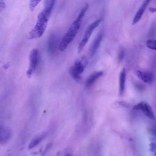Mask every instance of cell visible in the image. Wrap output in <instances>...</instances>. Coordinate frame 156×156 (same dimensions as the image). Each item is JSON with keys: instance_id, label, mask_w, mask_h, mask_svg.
Segmentation results:
<instances>
[{"instance_id": "obj_10", "label": "cell", "mask_w": 156, "mask_h": 156, "mask_svg": "<svg viewBox=\"0 0 156 156\" xmlns=\"http://www.w3.org/2000/svg\"><path fill=\"white\" fill-rule=\"evenodd\" d=\"M151 0H144L143 4H141V5L140 6V7L139 8V9L138 10V11L136 12V13L135 15V16L133 18V22H132V24L134 25L135 24H136L141 18L146 7H147L149 3L150 2Z\"/></svg>"}, {"instance_id": "obj_9", "label": "cell", "mask_w": 156, "mask_h": 156, "mask_svg": "<svg viewBox=\"0 0 156 156\" xmlns=\"http://www.w3.org/2000/svg\"><path fill=\"white\" fill-rule=\"evenodd\" d=\"M12 132L8 128L0 125V144H5L11 138Z\"/></svg>"}, {"instance_id": "obj_12", "label": "cell", "mask_w": 156, "mask_h": 156, "mask_svg": "<svg viewBox=\"0 0 156 156\" xmlns=\"http://www.w3.org/2000/svg\"><path fill=\"white\" fill-rule=\"evenodd\" d=\"M126 80V71L125 68H122L119 73V94L122 96L125 90V84Z\"/></svg>"}, {"instance_id": "obj_15", "label": "cell", "mask_w": 156, "mask_h": 156, "mask_svg": "<svg viewBox=\"0 0 156 156\" xmlns=\"http://www.w3.org/2000/svg\"><path fill=\"white\" fill-rule=\"evenodd\" d=\"M55 2V0H45L44 7L43 10L51 14Z\"/></svg>"}, {"instance_id": "obj_1", "label": "cell", "mask_w": 156, "mask_h": 156, "mask_svg": "<svg viewBox=\"0 0 156 156\" xmlns=\"http://www.w3.org/2000/svg\"><path fill=\"white\" fill-rule=\"evenodd\" d=\"M88 4H86L83 6V7L82 9L80 12H79L76 20L73 21L72 24L69 26L66 33L65 34L61 41L60 42L59 47H58V49L60 51H64L67 48L68 45L73 41L74 38L76 36L79 30L83 18L84 17L85 14L87 10H88Z\"/></svg>"}, {"instance_id": "obj_20", "label": "cell", "mask_w": 156, "mask_h": 156, "mask_svg": "<svg viewBox=\"0 0 156 156\" xmlns=\"http://www.w3.org/2000/svg\"><path fill=\"white\" fill-rule=\"evenodd\" d=\"M151 135H152L153 138H154L155 140V143H156V127L155 126H152L151 127V129H149Z\"/></svg>"}, {"instance_id": "obj_14", "label": "cell", "mask_w": 156, "mask_h": 156, "mask_svg": "<svg viewBox=\"0 0 156 156\" xmlns=\"http://www.w3.org/2000/svg\"><path fill=\"white\" fill-rule=\"evenodd\" d=\"M45 134H42L40 136H38L37 137H35V138H34L29 143V146H28V148L29 149H32L34 147H35V146H37L43 140V138L45 137Z\"/></svg>"}, {"instance_id": "obj_19", "label": "cell", "mask_w": 156, "mask_h": 156, "mask_svg": "<svg viewBox=\"0 0 156 156\" xmlns=\"http://www.w3.org/2000/svg\"><path fill=\"white\" fill-rule=\"evenodd\" d=\"M125 55V52L124 50L122 48H121L118 52V58L119 61H121Z\"/></svg>"}, {"instance_id": "obj_21", "label": "cell", "mask_w": 156, "mask_h": 156, "mask_svg": "<svg viewBox=\"0 0 156 156\" xmlns=\"http://www.w3.org/2000/svg\"><path fill=\"white\" fill-rule=\"evenodd\" d=\"M66 156H71V155H70L69 154H66Z\"/></svg>"}, {"instance_id": "obj_17", "label": "cell", "mask_w": 156, "mask_h": 156, "mask_svg": "<svg viewBox=\"0 0 156 156\" xmlns=\"http://www.w3.org/2000/svg\"><path fill=\"white\" fill-rule=\"evenodd\" d=\"M41 0H30L29 9L31 11H34L35 7L38 5Z\"/></svg>"}, {"instance_id": "obj_18", "label": "cell", "mask_w": 156, "mask_h": 156, "mask_svg": "<svg viewBox=\"0 0 156 156\" xmlns=\"http://www.w3.org/2000/svg\"><path fill=\"white\" fill-rule=\"evenodd\" d=\"M149 150L152 156H156V143L152 142L149 144Z\"/></svg>"}, {"instance_id": "obj_11", "label": "cell", "mask_w": 156, "mask_h": 156, "mask_svg": "<svg viewBox=\"0 0 156 156\" xmlns=\"http://www.w3.org/2000/svg\"><path fill=\"white\" fill-rule=\"evenodd\" d=\"M102 39V34L101 32H100L99 34H98V35L94 38V40H93V41L91 44V46L90 47V53L91 57H93L97 52V51L100 46V44L101 43Z\"/></svg>"}, {"instance_id": "obj_13", "label": "cell", "mask_w": 156, "mask_h": 156, "mask_svg": "<svg viewBox=\"0 0 156 156\" xmlns=\"http://www.w3.org/2000/svg\"><path fill=\"white\" fill-rule=\"evenodd\" d=\"M103 74V71H96L92 73L87 78L85 82V85L87 87H91L102 75Z\"/></svg>"}, {"instance_id": "obj_2", "label": "cell", "mask_w": 156, "mask_h": 156, "mask_svg": "<svg viewBox=\"0 0 156 156\" xmlns=\"http://www.w3.org/2000/svg\"><path fill=\"white\" fill-rule=\"evenodd\" d=\"M51 14L42 10L37 16V22L34 28L29 32L27 35L28 40L37 39L40 38L44 34L48 25Z\"/></svg>"}, {"instance_id": "obj_7", "label": "cell", "mask_w": 156, "mask_h": 156, "mask_svg": "<svg viewBox=\"0 0 156 156\" xmlns=\"http://www.w3.org/2000/svg\"><path fill=\"white\" fill-rule=\"evenodd\" d=\"M59 44L57 37L54 34L51 35L48 41V51L49 53L50 54H55L57 47H59Z\"/></svg>"}, {"instance_id": "obj_5", "label": "cell", "mask_w": 156, "mask_h": 156, "mask_svg": "<svg viewBox=\"0 0 156 156\" xmlns=\"http://www.w3.org/2000/svg\"><path fill=\"white\" fill-rule=\"evenodd\" d=\"M135 110H140L147 118L152 120H155V117L151 106L146 101H142L136 104L133 107Z\"/></svg>"}, {"instance_id": "obj_16", "label": "cell", "mask_w": 156, "mask_h": 156, "mask_svg": "<svg viewBox=\"0 0 156 156\" xmlns=\"http://www.w3.org/2000/svg\"><path fill=\"white\" fill-rule=\"evenodd\" d=\"M146 45L149 49L156 51V40L149 39L146 41Z\"/></svg>"}, {"instance_id": "obj_4", "label": "cell", "mask_w": 156, "mask_h": 156, "mask_svg": "<svg viewBox=\"0 0 156 156\" xmlns=\"http://www.w3.org/2000/svg\"><path fill=\"white\" fill-rule=\"evenodd\" d=\"M39 62V52L37 49H32L29 54V66L27 71L28 76H31L35 71Z\"/></svg>"}, {"instance_id": "obj_3", "label": "cell", "mask_w": 156, "mask_h": 156, "mask_svg": "<svg viewBox=\"0 0 156 156\" xmlns=\"http://www.w3.org/2000/svg\"><path fill=\"white\" fill-rule=\"evenodd\" d=\"M101 20H102L101 18L98 19V20H96L93 23L90 24L88 26V27L87 28V29H86V30L84 33L83 37L82 40L80 41V42L79 43V44L78 46V53H80V52H82L84 46H85V44L88 41V40H89L94 29L99 26V24L101 22Z\"/></svg>"}, {"instance_id": "obj_6", "label": "cell", "mask_w": 156, "mask_h": 156, "mask_svg": "<svg viewBox=\"0 0 156 156\" xmlns=\"http://www.w3.org/2000/svg\"><path fill=\"white\" fill-rule=\"evenodd\" d=\"M84 65L80 61L76 62L74 65L70 68L69 73L74 79L78 80L80 79V75L84 70Z\"/></svg>"}, {"instance_id": "obj_8", "label": "cell", "mask_w": 156, "mask_h": 156, "mask_svg": "<svg viewBox=\"0 0 156 156\" xmlns=\"http://www.w3.org/2000/svg\"><path fill=\"white\" fill-rule=\"evenodd\" d=\"M136 74L138 77L144 83L151 84L154 80V76L151 72L137 70Z\"/></svg>"}]
</instances>
